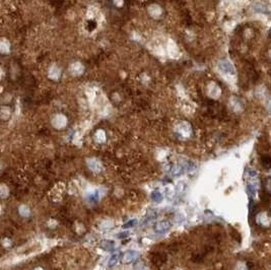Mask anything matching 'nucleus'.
I'll use <instances>...</instances> for the list:
<instances>
[{"mask_svg": "<svg viewBox=\"0 0 271 270\" xmlns=\"http://www.w3.org/2000/svg\"><path fill=\"white\" fill-rule=\"evenodd\" d=\"M1 168H2V166H1V164H0V169H1Z\"/></svg>", "mask_w": 271, "mask_h": 270, "instance_id": "12", "label": "nucleus"}, {"mask_svg": "<svg viewBox=\"0 0 271 270\" xmlns=\"http://www.w3.org/2000/svg\"><path fill=\"white\" fill-rule=\"evenodd\" d=\"M8 52H9V44L6 41L0 40V53L6 54Z\"/></svg>", "mask_w": 271, "mask_h": 270, "instance_id": "3", "label": "nucleus"}, {"mask_svg": "<svg viewBox=\"0 0 271 270\" xmlns=\"http://www.w3.org/2000/svg\"><path fill=\"white\" fill-rule=\"evenodd\" d=\"M58 69H56L55 67H52V69H51V73L49 74V76H50L51 78H57L58 77Z\"/></svg>", "mask_w": 271, "mask_h": 270, "instance_id": "8", "label": "nucleus"}, {"mask_svg": "<svg viewBox=\"0 0 271 270\" xmlns=\"http://www.w3.org/2000/svg\"><path fill=\"white\" fill-rule=\"evenodd\" d=\"M65 122H66V119L63 116H61V115H58V116H56L53 119V124H54L55 127H58V128L62 127L65 124Z\"/></svg>", "mask_w": 271, "mask_h": 270, "instance_id": "1", "label": "nucleus"}, {"mask_svg": "<svg viewBox=\"0 0 271 270\" xmlns=\"http://www.w3.org/2000/svg\"><path fill=\"white\" fill-rule=\"evenodd\" d=\"M18 212L20 213V215L24 216V217L28 216V215H30V208H28L26 205H20L19 208H18Z\"/></svg>", "mask_w": 271, "mask_h": 270, "instance_id": "4", "label": "nucleus"}, {"mask_svg": "<svg viewBox=\"0 0 271 270\" xmlns=\"http://www.w3.org/2000/svg\"><path fill=\"white\" fill-rule=\"evenodd\" d=\"M35 270H43V269H42V268H36Z\"/></svg>", "mask_w": 271, "mask_h": 270, "instance_id": "11", "label": "nucleus"}, {"mask_svg": "<svg viewBox=\"0 0 271 270\" xmlns=\"http://www.w3.org/2000/svg\"><path fill=\"white\" fill-rule=\"evenodd\" d=\"M10 115V110L6 107H3V108L0 110V117L2 119H7Z\"/></svg>", "mask_w": 271, "mask_h": 270, "instance_id": "6", "label": "nucleus"}, {"mask_svg": "<svg viewBox=\"0 0 271 270\" xmlns=\"http://www.w3.org/2000/svg\"><path fill=\"white\" fill-rule=\"evenodd\" d=\"M151 199H152L153 201H155V202H159V201H161V199H163V196H161V192L155 191V192L151 194Z\"/></svg>", "mask_w": 271, "mask_h": 270, "instance_id": "7", "label": "nucleus"}, {"mask_svg": "<svg viewBox=\"0 0 271 270\" xmlns=\"http://www.w3.org/2000/svg\"><path fill=\"white\" fill-rule=\"evenodd\" d=\"M0 74H1V69H0Z\"/></svg>", "mask_w": 271, "mask_h": 270, "instance_id": "13", "label": "nucleus"}, {"mask_svg": "<svg viewBox=\"0 0 271 270\" xmlns=\"http://www.w3.org/2000/svg\"><path fill=\"white\" fill-rule=\"evenodd\" d=\"M116 260H118V256H114V257H113V258L111 259V261H110V263H109V265H110V266H112V265L114 264L115 261H116Z\"/></svg>", "mask_w": 271, "mask_h": 270, "instance_id": "10", "label": "nucleus"}, {"mask_svg": "<svg viewBox=\"0 0 271 270\" xmlns=\"http://www.w3.org/2000/svg\"><path fill=\"white\" fill-rule=\"evenodd\" d=\"M2 244H3L4 247H8L10 245V241L8 240V239H4V240L2 241Z\"/></svg>", "mask_w": 271, "mask_h": 270, "instance_id": "9", "label": "nucleus"}, {"mask_svg": "<svg viewBox=\"0 0 271 270\" xmlns=\"http://www.w3.org/2000/svg\"><path fill=\"white\" fill-rule=\"evenodd\" d=\"M9 194V190L8 187L4 184H0V197L1 198H6Z\"/></svg>", "mask_w": 271, "mask_h": 270, "instance_id": "5", "label": "nucleus"}, {"mask_svg": "<svg viewBox=\"0 0 271 270\" xmlns=\"http://www.w3.org/2000/svg\"><path fill=\"white\" fill-rule=\"evenodd\" d=\"M170 228V223H166V222H159V223L155 224V232H159V233H161V232H165V230H167L168 228Z\"/></svg>", "mask_w": 271, "mask_h": 270, "instance_id": "2", "label": "nucleus"}, {"mask_svg": "<svg viewBox=\"0 0 271 270\" xmlns=\"http://www.w3.org/2000/svg\"><path fill=\"white\" fill-rule=\"evenodd\" d=\"M0 211H1V208H0Z\"/></svg>", "mask_w": 271, "mask_h": 270, "instance_id": "14", "label": "nucleus"}]
</instances>
